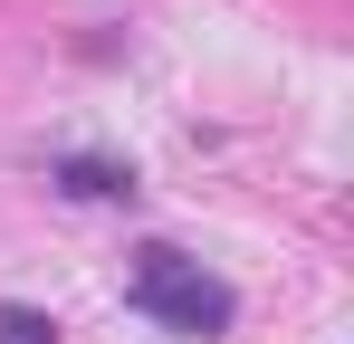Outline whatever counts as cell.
<instances>
[{
  "label": "cell",
  "mask_w": 354,
  "mask_h": 344,
  "mask_svg": "<svg viewBox=\"0 0 354 344\" xmlns=\"http://www.w3.org/2000/svg\"><path fill=\"white\" fill-rule=\"evenodd\" d=\"M124 306H134V316H153V325L182 335V344H221V335L239 325V296L211 278L201 258L163 249V239H153V249H134V268H124Z\"/></svg>",
  "instance_id": "obj_1"
},
{
  "label": "cell",
  "mask_w": 354,
  "mask_h": 344,
  "mask_svg": "<svg viewBox=\"0 0 354 344\" xmlns=\"http://www.w3.org/2000/svg\"><path fill=\"white\" fill-rule=\"evenodd\" d=\"M67 201H134V163H106V153H67L58 163Z\"/></svg>",
  "instance_id": "obj_2"
},
{
  "label": "cell",
  "mask_w": 354,
  "mask_h": 344,
  "mask_svg": "<svg viewBox=\"0 0 354 344\" xmlns=\"http://www.w3.org/2000/svg\"><path fill=\"white\" fill-rule=\"evenodd\" d=\"M0 344H58V325L39 306H0Z\"/></svg>",
  "instance_id": "obj_3"
}]
</instances>
